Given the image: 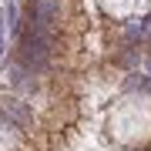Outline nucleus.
<instances>
[{
    "mask_svg": "<svg viewBox=\"0 0 151 151\" xmlns=\"http://www.w3.org/2000/svg\"><path fill=\"white\" fill-rule=\"evenodd\" d=\"M124 34H128L131 40H138V37H148V34H151V14H148V17H141V20H134V24H131V27L124 30Z\"/></svg>",
    "mask_w": 151,
    "mask_h": 151,
    "instance_id": "39448f33",
    "label": "nucleus"
},
{
    "mask_svg": "<svg viewBox=\"0 0 151 151\" xmlns=\"http://www.w3.org/2000/svg\"><path fill=\"white\" fill-rule=\"evenodd\" d=\"M7 81H10L14 91H24V94H34V91H37V81H34V74L20 64V60L7 64Z\"/></svg>",
    "mask_w": 151,
    "mask_h": 151,
    "instance_id": "20e7f679",
    "label": "nucleus"
},
{
    "mask_svg": "<svg viewBox=\"0 0 151 151\" xmlns=\"http://www.w3.org/2000/svg\"><path fill=\"white\" fill-rule=\"evenodd\" d=\"M17 60L30 70V74H44L50 67V37L24 24L20 37H17Z\"/></svg>",
    "mask_w": 151,
    "mask_h": 151,
    "instance_id": "f257e3e1",
    "label": "nucleus"
},
{
    "mask_svg": "<svg viewBox=\"0 0 151 151\" xmlns=\"http://www.w3.org/2000/svg\"><path fill=\"white\" fill-rule=\"evenodd\" d=\"M57 14H60V0H34L30 4V17H27V27L40 30V34H54V24H57Z\"/></svg>",
    "mask_w": 151,
    "mask_h": 151,
    "instance_id": "f03ea898",
    "label": "nucleus"
},
{
    "mask_svg": "<svg viewBox=\"0 0 151 151\" xmlns=\"http://www.w3.org/2000/svg\"><path fill=\"white\" fill-rule=\"evenodd\" d=\"M0 47H4V24H0Z\"/></svg>",
    "mask_w": 151,
    "mask_h": 151,
    "instance_id": "423d86ee",
    "label": "nucleus"
},
{
    "mask_svg": "<svg viewBox=\"0 0 151 151\" xmlns=\"http://www.w3.org/2000/svg\"><path fill=\"white\" fill-rule=\"evenodd\" d=\"M0 114H4V121L17 124V128H30L34 124V114H30V108L20 101V97H10L7 104H0Z\"/></svg>",
    "mask_w": 151,
    "mask_h": 151,
    "instance_id": "7ed1b4c3",
    "label": "nucleus"
}]
</instances>
